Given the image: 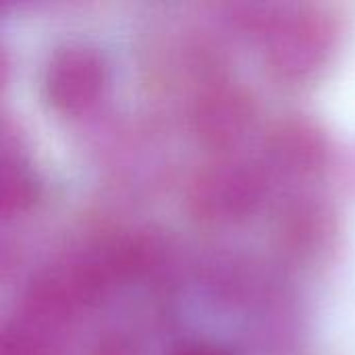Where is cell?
<instances>
[{
    "label": "cell",
    "mask_w": 355,
    "mask_h": 355,
    "mask_svg": "<svg viewBox=\"0 0 355 355\" xmlns=\"http://www.w3.org/2000/svg\"><path fill=\"white\" fill-rule=\"evenodd\" d=\"M104 83V67L96 52L73 48L58 54L46 75V92L50 102L60 110L87 108L100 94Z\"/></svg>",
    "instance_id": "1"
},
{
    "label": "cell",
    "mask_w": 355,
    "mask_h": 355,
    "mask_svg": "<svg viewBox=\"0 0 355 355\" xmlns=\"http://www.w3.org/2000/svg\"><path fill=\"white\" fill-rule=\"evenodd\" d=\"M173 355H229L225 354L223 349L214 347V345H208V343H189V345H183L181 349H177Z\"/></svg>",
    "instance_id": "2"
}]
</instances>
